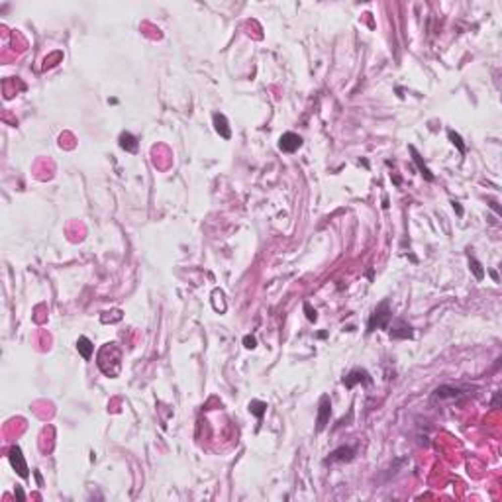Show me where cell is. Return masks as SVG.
I'll use <instances>...</instances> for the list:
<instances>
[{"instance_id":"6da1fadb","label":"cell","mask_w":502,"mask_h":502,"mask_svg":"<svg viewBox=\"0 0 502 502\" xmlns=\"http://www.w3.org/2000/svg\"><path fill=\"white\" fill-rule=\"evenodd\" d=\"M96 365L98 369L110 379H116L122 371V349L116 341H108L100 347L96 355Z\"/></svg>"},{"instance_id":"7a4b0ae2","label":"cell","mask_w":502,"mask_h":502,"mask_svg":"<svg viewBox=\"0 0 502 502\" xmlns=\"http://www.w3.org/2000/svg\"><path fill=\"white\" fill-rule=\"evenodd\" d=\"M391 320H393V312H391V304L389 300H383L381 304L377 306L371 314V320H369V326H367V332H375V330H387L391 326Z\"/></svg>"},{"instance_id":"3957f363","label":"cell","mask_w":502,"mask_h":502,"mask_svg":"<svg viewBox=\"0 0 502 502\" xmlns=\"http://www.w3.org/2000/svg\"><path fill=\"white\" fill-rule=\"evenodd\" d=\"M8 459H10L12 467L16 469V473H18L22 479H28V477H30L28 465H26V459H24V455H22L20 446H12V448H10V451H8Z\"/></svg>"},{"instance_id":"277c9868","label":"cell","mask_w":502,"mask_h":502,"mask_svg":"<svg viewBox=\"0 0 502 502\" xmlns=\"http://www.w3.org/2000/svg\"><path fill=\"white\" fill-rule=\"evenodd\" d=\"M387 330H389V336H391L393 340H412L414 338L412 326L406 324L404 320H395V324L389 326Z\"/></svg>"},{"instance_id":"5b68a950","label":"cell","mask_w":502,"mask_h":502,"mask_svg":"<svg viewBox=\"0 0 502 502\" xmlns=\"http://www.w3.org/2000/svg\"><path fill=\"white\" fill-rule=\"evenodd\" d=\"M300 145H302V138H300L298 134H294V132L283 134L281 140H279V149L285 151V153H294Z\"/></svg>"},{"instance_id":"8992f818","label":"cell","mask_w":502,"mask_h":502,"mask_svg":"<svg viewBox=\"0 0 502 502\" xmlns=\"http://www.w3.org/2000/svg\"><path fill=\"white\" fill-rule=\"evenodd\" d=\"M330 414H332V400H330V396L324 395L320 398V404H318V426H316V430L322 431L326 428V424H328V420H330Z\"/></svg>"},{"instance_id":"52a82bcc","label":"cell","mask_w":502,"mask_h":502,"mask_svg":"<svg viewBox=\"0 0 502 502\" xmlns=\"http://www.w3.org/2000/svg\"><path fill=\"white\" fill-rule=\"evenodd\" d=\"M357 383H361V385H371V377H369V373L365 369H353L351 373H347V375L343 377V385L347 389H353Z\"/></svg>"},{"instance_id":"ba28073f","label":"cell","mask_w":502,"mask_h":502,"mask_svg":"<svg viewBox=\"0 0 502 502\" xmlns=\"http://www.w3.org/2000/svg\"><path fill=\"white\" fill-rule=\"evenodd\" d=\"M355 455V448H349V446H341L336 451L330 453V457L326 459V463H343V461H351Z\"/></svg>"},{"instance_id":"9c48e42d","label":"cell","mask_w":502,"mask_h":502,"mask_svg":"<svg viewBox=\"0 0 502 502\" xmlns=\"http://www.w3.org/2000/svg\"><path fill=\"white\" fill-rule=\"evenodd\" d=\"M212 120H214L216 132H218L224 140H230V138H232V130H230V126H228L226 116H224V114H220V112H216L214 116H212Z\"/></svg>"},{"instance_id":"30bf717a","label":"cell","mask_w":502,"mask_h":502,"mask_svg":"<svg viewBox=\"0 0 502 502\" xmlns=\"http://www.w3.org/2000/svg\"><path fill=\"white\" fill-rule=\"evenodd\" d=\"M120 147L128 151V153H138V140L134 134L130 132H122L120 134Z\"/></svg>"},{"instance_id":"8fae6325","label":"cell","mask_w":502,"mask_h":502,"mask_svg":"<svg viewBox=\"0 0 502 502\" xmlns=\"http://www.w3.org/2000/svg\"><path fill=\"white\" fill-rule=\"evenodd\" d=\"M408 151L412 153V159H414V163H416V167H418V171L422 173V177H424L426 180H433V175H431V171L428 169V167H426V163L422 161V157H420V153L416 151V147H414V145H410V147H408Z\"/></svg>"},{"instance_id":"7c38bea8","label":"cell","mask_w":502,"mask_h":502,"mask_svg":"<svg viewBox=\"0 0 502 502\" xmlns=\"http://www.w3.org/2000/svg\"><path fill=\"white\" fill-rule=\"evenodd\" d=\"M77 349H79V353L83 355L85 361H90L92 351H94V345H92V341H90L87 336H81V338L77 340Z\"/></svg>"},{"instance_id":"4fadbf2b","label":"cell","mask_w":502,"mask_h":502,"mask_svg":"<svg viewBox=\"0 0 502 502\" xmlns=\"http://www.w3.org/2000/svg\"><path fill=\"white\" fill-rule=\"evenodd\" d=\"M267 410V402H261V400H251L249 402V412L253 416H257L259 420L263 418V414Z\"/></svg>"},{"instance_id":"5bb4252c","label":"cell","mask_w":502,"mask_h":502,"mask_svg":"<svg viewBox=\"0 0 502 502\" xmlns=\"http://www.w3.org/2000/svg\"><path fill=\"white\" fill-rule=\"evenodd\" d=\"M469 267H471V271L475 273V277H477L479 281H483V277H484L483 267H481V263H479L475 257H471V255H469Z\"/></svg>"},{"instance_id":"9a60e30c","label":"cell","mask_w":502,"mask_h":502,"mask_svg":"<svg viewBox=\"0 0 502 502\" xmlns=\"http://www.w3.org/2000/svg\"><path fill=\"white\" fill-rule=\"evenodd\" d=\"M448 136H449V140L453 142V145H457V149H459V153L461 155H465V151H467V147L463 145V142H461V136L459 134H455L453 130H449L448 132Z\"/></svg>"},{"instance_id":"2e32d148","label":"cell","mask_w":502,"mask_h":502,"mask_svg":"<svg viewBox=\"0 0 502 502\" xmlns=\"http://www.w3.org/2000/svg\"><path fill=\"white\" fill-rule=\"evenodd\" d=\"M110 314H114V316H108L106 312L100 316V322L102 324H112V322H120L122 320V310H112Z\"/></svg>"},{"instance_id":"e0dca14e","label":"cell","mask_w":502,"mask_h":502,"mask_svg":"<svg viewBox=\"0 0 502 502\" xmlns=\"http://www.w3.org/2000/svg\"><path fill=\"white\" fill-rule=\"evenodd\" d=\"M304 312H306V316H308V320H310V322H316V320H318L316 310H312V306L308 304V302H304Z\"/></svg>"},{"instance_id":"ac0fdd59","label":"cell","mask_w":502,"mask_h":502,"mask_svg":"<svg viewBox=\"0 0 502 502\" xmlns=\"http://www.w3.org/2000/svg\"><path fill=\"white\" fill-rule=\"evenodd\" d=\"M243 345H245L247 349H255V347H257V340H255L253 336H245V338H243Z\"/></svg>"},{"instance_id":"d6986e66","label":"cell","mask_w":502,"mask_h":502,"mask_svg":"<svg viewBox=\"0 0 502 502\" xmlns=\"http://www.w3.org/2000/svg\"><path fill=\"white\" fill-rule=\"evenodd\" d=\"M453 208H455V210H457V212H459V214H463V210H461V206H459V204H457V202H453Z\"/></svg>"},{"instance_id":"ffe728a7","label":"cell","mask_w":502,"mask_h":502,"mask_svg":"<svg viewBox=\"0 0 502 502\" xmlns=\"http://www.w3.org/2000/svg\"><path fill=\"white\" fill-rule=\"evenodd\" d=\"M16 494H18L20 500H24V492H22V488H16Z\"/></svg>"}]
</instances>
